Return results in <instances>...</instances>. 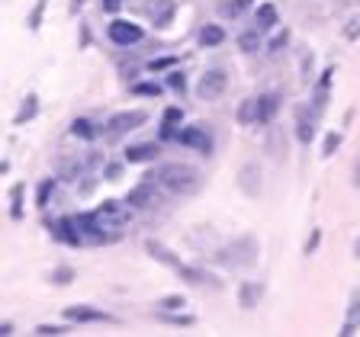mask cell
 I'll return each mask as SVG.
<instances>
[{"label":"cell","instance_id":"obj_1","mask_svg":"<svg viewBox=\"0 0 360 337\" xmlns=\"http://www.w3.org/2000/svg\"><path fill=\"white\" fill-rule=\"evenodd\" d=\"M155 177H158L161 190H168L171 196H190L200 190V170L190 167V164H180V161L164 164Z\"/></svg>","mask_w":360,"mask_h":337},{"label":"cell","instance_id":"obj_2","mask_svg":"<svg viewBox=\"0 0 360 337\" xmlns=\"http://www.w3.org/2000/svg\"><path fill=\"white\" fill-rule=\"evenodd\" d=\"M212 261L222 263V267H228V270L251 267V263L258 261V241H254V238H235L232 245L219 247V251L212 254Z\"/></svg>","mask_w":360,"mask_h":337},{"label":"cell","instance_id":"obj_3","mask_svg":"<svg viewBox=\"0 0 360 337\" xmlns=\"http://www.w3.org/2000/svg\"><path fill=\"white\" fill-rule=\"evenodd\" d=\"M148 122V113L145 110H126V113H116V116L107 119V126H103V135H107V142H116L123 138L126 132H135L139 126Z\"/></svg>","mask_w":360,"mask_h":337},{"label":"cell","instance_id":"obj_4","mask_svg":"<svg viewBox=\"0 0 360 337\" xmlns=\"http://www.w3.org/2000/svg\"><path fill=\"white\" fill-rule=\"evenodd\" d=\"M226 87H228L226 71H222V67H210V71L200 77V84H196V97H200L203 103H212L226 93Z\"/></svg>","mask_w":360,"mask_h":337},{"label":"cell","instance_id":"obj_5","mask_svg":"<svg viewBox=\"0 0 360 337\" xmlns=\"http://www.w3.org/2000/svg\"><path fill=\"white\" fill-rule=\"evenodd\" d=\"M107 35H109V42L119 45V49H132V45H139L145 39L142 26L129 23V19H113L109 29H107Z\"/></svg>","mask_w":360,"mask_h":337},{"label":"cell","instance_id":"obj_6","mask_svg":"<svg viewBox=\"0 0 360 337\" xmlns=\"http://www.w3.org/2000/svg\"><path fill=\"white\" fill-rule=\"evenodd\" d=\"M177 142L184 145V148L200 151V154H212V135H210V129H206V126H187V129H180Z\"/></svg>","mask_w":360,"mask_h":337},{"label":"cell","instance_id":"obj_7","mask_svg":"<svg viewBox=\"0 0 360 337\" xmlns=\"http://www.w3.org/2000/svg\"><path fill=\"white\" fill-rule=\"evenodd\" d=\"M65 321H75V324H109L116 318L109 312H103V309H93V305H71V309H65Z\"/></svg>","mask_w":360,"mask_h":337},{"label":"cell","instance_id":"obj_8","mask_svg":"<svg viewBox=\"0 0 360 337\" xmlns=\"http://www.w3.org/2000/svg\"><path fill=\"white\" fill-rule=\"evenodd\" d=\"M158 177L155 180H145V183H139V186H132L129 190V196H126V202L132 206V209H148V206H155L158 202Z\"/></svg>","mask_w":360,"mask_h":337},{"label":"cell","instance_id":"obj_9","mask_svg":"<svg viewBox=\"0 0 360 337\" xmlns=\"http://www.w3.org/2000/svg\"><path fill=\"white\" fill-rule=\"evenodd\" d=\"M84 177H91V167H87V161H81V158H65V161H58V180H65V183L77 186Z\"/></svg>","mask_w":360,"mask_h":337},{"label":"cell","instance_id":"obj_10","mask_svg":"<svg viewBox=\"0 0 360 337\" xmlns=\"http://www.w3.org/2000/svg\"><path fill=\"white\" fill-rule=\"evenodd\" d=\"M49 231H52V238H58L65 245H84V235H81V228H77L75 219L49 222Z\"/></svg>","mask_w":360,"mask_h":337},{"label":"cell","instance_id":"obj_11","mask_svg":"<svg viewBox=\"0 0 360 337\" xmlns=\"http://www.w3.org/2000/svg\"><path fill=\"white\" fill-rule=\"evenodd\" d=\"M315 116L318 113L315 110L309 113V106H299V110H296V138H299L302 145H309L312 138H315Z\"/></svg>","mask_w":360,"mask_h":337},{"label":"cell","instance_id":"obj_12","mask_svg":"<svg viewBox=\"0 0 360 337\" xmlns=\"http://www.w3.org/2000/svg\"><path fill=\"white\" fill-rule=\"evenodd\" d=\"M148 17L155 19V26H171L174 23V13H177V3L174 0H148Z\"/></svg>","mask_w":360,"mask_h":337},{"label":"cell","instance_id":"obj_13","mask_svg":"<svg viewBox=\"0 0 360 337\" xmlns=\"http://www.w3.org/2000/svg\"><path fill=\"white\" fill-rule=\"evenodd\" d=\"M145 251L151 254V257H155V261L158 263H164V267H171L177 273V270L184 267V261H180V257H177L174 251H171L168 245H161V241H145Z\"/></svg>","mask_w":360,"mask_h":337},{"label":"cell","instance_id":"obj_14","mask_svg":"<svg viewBox=\"0 0 360 337\" xmlns=\"http://www.w3.org/2000/svg\"><path fill=\"white\" fill-rule=\"evenodd\" d=\"M158 154H161V148L155 142H139V145H129L123 158H126L129 164H148V161H155Z\"/></svg>","mask_w":360,"mask_h":337},{"label":"cell","instance_id":"obj_15","mask_svg":"<svg viewBox=\"0 0 360 337\" xmlns=\"http://www.w3.org/2000/svg\"><path fill=\"white\" fill-rule=\"evenodd\" d=\"M276 110H280V93H260L258 97V126H270L276 116Z\"/></svg>","mask_w":360,"mask_h":337},{"label":"cell","instance_id":"obj_16","mask_svg":"<svg viewBox=\"0 0 360 337\" xmlns=\"http://www.w3.org/2000/svg\"><path fill=\"white\" fill-rule=\"evenodd\" d=\"M238 186H242L244 196H258L260 193V167L258 164H244L238 170Z\"/></svg>","mask_w":360,"mask_h":337},{"label":"cell","instance_id":"obj_17","mask_svg":"<svg viewBox=\"0 0 360 337\" xmlns=\"http://www.w3.org/2000/svg\"><path fill=\"white\" fill-rule=\"evenodd\" d=\"M177 122H184V110L180 106H168L164 110V122H161V138L164 142H171V138H177Z\"/></svg>","mask_w":360,"mask_h":337},{"label":"cell","instance_id":"obj_18","mask_svg":"<svg viewBox=\"0 0 360 337\" xmlns=\"http://www.w3.org/2000/svg\"><path fill=\"white\" fill-rule=\"evenodd\" d=\"M360 328V289L351 293V305H347V315H344V324H341V334H354Z\"/></svg>","mask_w":360,"mask_h":337},{"label":"cell","instance_id":"obj_19","mask_svg":"<svg viewBox=\"0 0 360 337\" xmlns=\"http://www.w3.org/2000/svg\"><path fill=\"white\" fill-rule=\"evenodd\" d=\"M276 23H280V17H276V7H274V3H260V7L254 10V26H258L260 33H270Z\"/></svg>","mask_w":360,"mask_h":337},{"label":"cell","instance_id":"obj_20","mask_svg":"<svg viewBox=\"0 0 360 337\" xmlns=\"http://www.w3.org/2000/svg\"><path fill=\"white\" fill-rule=\"evenodd\" d=\"M260 295H264V286L254 283V279H248V283H242V289H238V305H242V309H254V305L260 302Z\"/></svg>","mask_w":360,"mask_h":337},{"label":"cell","instance_id":"obj_21","mask_svg":"<svg viewBox=\"0 0 360 337\" xmlns=\"http://www.w3.org/2000/svg\"><path fill=\"white\" fill-rule=\"evenodd\" d=\"M222 42H226V29H222V26L206 23L200 29V45L203 49H216V45H222Z\"/></svg>","mask_w":360,"mask_h":337},{"label":"cell","instance_id":"obj_22","mask_svg":"<svg viewBox=\"0 0 360 337\" xmlns=\"http://www.w3.org/2000/svg\"><path fill=\"white\" fill-rule=\"evenodd\" d=\"M235 119L242 122V126H258V97H248V100L238 103V113Z\"/></svg>","mask_w":360,"mask_h":337},{"label":"cell","instance_id":"obj_23","mask_svg":"<svg viewBox=\"0 0 360 337\" xmlns=\"http://www.w3.org/2000/svg\"><path fill=\"white\" fill-rule=\"evenodd\" d=\"M254 0H222V3H219V17L222 19H238L244 13V10L251 7Z\"/></svg>","mask_w":360,"mask_h":337},{"label":"cell","instance_id":"obj_24","mask_svg":"<svg viewBox=\"0 0 360 337\" xmlns=\"http://www.w3.org/2000/svg\"><path fill=\"white\" fill-rule=\"evenodd\" d=\"M260 45H264V33H260L258 26H251L248 33L238 35V49H242V51H258Z\"/></svg>","mask_w":360,"mask_h":337},{"label":"cell","instance_id":"obj_25","mask_svg":"<svg viewBox=\"0 0 360 337\" xmlns=\"http://www.w3.org/2000/svg\"><path fill=\"white\" fill-rule=\"evenodd\" d=\"M71 135H75V138H84V142H93V138L100 135V129L93 126L91 119H75V122H71Z\"/></svg>","mask_w":360,"mask_h":337},{"label":"cell","instance_id":"obj_26","mask_svg":"<svg viewBox=\"0 0 360 337\" xmlns=\"http://www.w3.org/2000/svg\"><path fill=\"white\" fill-rule=\"evenodd\" d=\"M36 113H39V97H36V93H29V97L23 100V106H19V113H17V119H13V122H17V126H26L29 119H36Z\"/></svg>","mask_w":360,"mask_h":337},{"label":"cell","instance_id":"obj_27","mask_svg":"<svg viewBox=\"0 0 360 337\" xmlns=\"http://www.w3.org/2000/svg\"><path fill=\"white\" fill-rule=\"evenodd\" d=\"M10 219H23V183H13V190H10Z\"/></svg>","mask_w":360,"mask_h":337},{"label":"cell","instance_id":"obj_28","mask_svg":"<svg viewBox=\"0 0 360 337\" xmlns=\"http://www.w3.org/2000/svg\"><path fill=\"white\" fill-rule=\"evenodd\" d=\"M184 305H187L184 295H161L158 302H155V309H158V312H180Z\"/></svg>","mask_w":360,"mask_h":337},{"label":"cell","instance_id":"obj_29","mask_svg":"<svg viewBox=\"0 0 360 337\" xmlns=\"http://www.w3.org/2000/svg\"><path fill=\"white\" fill-rule=\"evenodd\" d=\"M168 87L177 93V97H184V90H187V74H184V71H177V67H171V74H168Z\"/></svg>","mask_w":360,"mask_h":337},{"label":"cell","instance_id":"obj_30","mask_svg":"<svg viewBox=\"0 0 360 337\" xmlns=\"http://www.w3.org/2000/svg\"><path fill=\"white\" fill-rule=\"evenodd\" d=\"M158 321H168V324H177V328H193L196 324L193 315H168V312H158Z\"/></svg>","mask_w":360,"mask_h":337},{"label":"cell","instance_id":"obj_31","mask_svg":"<svg viewBox=\"0 0 360 337\" xmlns=\"http://www.w3.org/2000/svg\"><path fill=\"white\" fill-rule=\"evenodd\" d=\"M55 193V180L52 177H45L42 183H39V196H36V206H39V209H45V206H49V196Z\"/></svg>","mask_w":360,"mask_h":337},{"label":"cell","instance_id":"obj_32","mask_svg":"<svg viewBox=\"0 0 360 337\" xmlns=\"http://www.w3.org/2000/svg\"><path fill=\"white\" fill-rule=\"evenodd\" d=\"M45 3H49V0H36L33 13H29V19H26V23H29V29H33V33H39V26H42V17H45Z\"/></svg>","mask_w":360,"mask_h":337},{"label":"cell","instance_id":"obj_33","mask_svg":"<svg viewBox=\"0 0 360 337\" xmlns=\"http://www.w3.org/2000/svg\"><path fill=\"white\" fill-rule=\"evenodd\" d=\"M75 279V270L71 267H58V270H52V283H58V286H68Z\"/></svg>","mask_w":360,"mask_h":337},{"label":"cell","instance_id":"obj_34","mask_svg":"<svg viewBox=\"0 0 360 337\" xmlns=\"http://www.w3.org/2000/svg\"><path fill=\"white\" fill-rule=\"evenodd\" d=\"M36 334L39 337H58V334H68V328H61V324H36Z\"/></svg>","mask_w":360,"mask_h":337},{"label":"cell","instance_id":"obj_35","mask_svg":"<svg viewBox=\"0 0 360 337\" xmlns=\"http://www.w3.org/2000/svg\"><path fill=\"white\" fill-rule=\"evenodd\" d=\"M286 42H290V29H283V33H276L274 39H270V51H274V55L276 51H283Z\"/></svg>","mask_w":360,"mask_h":337},{"label":"cell","instance_id":"obj_36","mask_svg":"<svg viewBox=\"0 0 360 337\" xmlns=\"http://www.w3.org/2000/svg\"><path fill=\"white\" fill-rule=\"evenodd\" d=\"M132 93H139V97H161V84H135Z\"/></svg>","mask_w":360,"mask_h":337},{"label":"cell","instance_id":"obj_37","mask_svg":"<svg viewBox=\"0 0 360 337\" xmlns=\"http://www.w3.org/2000/svg\"><path fill=\"white\" fill-rule=\"evenodd\" d=\"M344 39H360V17H351L347 19V26H344Z\"/></svg>","mask_w":360,"mask_h":337},{"label":"cell","instance_id":"obj_38","mask_svg":"<svg viewBox=\"0 0 360 337\" xmlns=\"http://www.w3.org/2000/svg\"><path fill=\"white\" fill-rule=\"evenodd\" d=\"M87 167H91V170H103V167H107V158H103L100 151H91V154H87Z\"/></svg>","mask_w":360,"mask_h":337},{"label":"cell","instance_id":"obj_39","mask_svg":"<svg viewBox=\"0 0 360 337\" xmlns=\"http://www.w3.org/2000/svg\"><path fill=\"white\" fill-rule=\"evenodd\" d=\"M318 241H322V228H312L309 241H306V257H309V254H315V251H318Z\"/></svg>","mask_w":360,"mask_h":337},{"label":"cell","instance_id":"obj_40","mask_svg":"<svg viewBox=\"0 0 360 337\" xmlns=\"http://www.w3.org/2000/svg\"><path fill=\"white\" fill-rule=\"evenodd\" d=\"M338 145H341V135H338V132H331V135H328V138H325V151H322V154H325V158H328V154H335V148H338Z\"/></svg>","mask_w":360,"mask_h":337},{"label":"cell","instance_id":"obj_41","mask_svg":"<svg viewBox=\"0 0 360 337\" xmlns=\"http://www.w3.org/2000/svg\"><path fill=\"white\" fill-rule=\"evenodd\" d=\"M123 3H126V0H100V10L103 13H119Z\"/></svg>","mask_w":360,"mask_h":337},{"label":"cell","instance_id":"obj_42","mask_svg":"<svg viewBox=\"0 0 360 337\" xmlns=\"http://www.w3.org/2000/svg\"><path fill=\"white\" fill-rule=\"evenodd\" d=\"M177 58H158V61H151L148 71H168V67H174Z\"/></svg>","mask_w":360,"mask_h":337},{"label":"cell","instance_id":"obj_43","mask_svg":"<svg viewBox=\"0 0 360 337\" xmlns=\"http://www.w3.org/2000/svg\"><path fill=\"white\" fill-rule=\"evenodd\" d=\"M103 174H107V180H119V174H123V164H116V161H109L107 167H103Z\"/></svg>","mask_w":360,"mask_h":337},{"label":"cell","instance_id":"obj_44","mask_svg":"<svg viewBox=\"0 0 360 337\" xmlns=\"http://www.w3.org/2000/svg\"><path fill=\"white\" fill-rule=\"evenodd\" d=\"M0 334L10 337V334H13V324H10V321H3V324H0Z\"/></svg>","mask_w":360,"mask_h":337},{"label":"cell","instance_id":"obj_45","mask_svg":"<svg viewBox=\"0 0 360 337\" xmlns=\"http://www.w3.org/2000/svg\"><path fill=\"white\" fill-rule=\"evenodd\" d=\"M87 0H71V13H77V10H84Z\"/></svg>","mask_w":360,"mask_h":337},{"label":"cell","instance_id":"obj_46","mask_svg":"<svg viewBox=\"0 0 360 337\" xmlns=\"http://www.w3.org/2000/svg\"><path fill=\"white\" fill-rule=\"evenodd\" d=\"M354 186H360V161H357V167H354Z\"/></svg>","mask_w":360,"mask_h":337},{"label":"cell","instance_id":"obj_47","mask_svg":"<svg viewBox=\"0 0 360 337\" xmlns=\"http://www.w3.org/2000/svg\"><path fill=\"white\" fill-rule=\"evenodd\" d=\"M354 257L360 261V235H357V241H354Z\"/></svg>","mask_w":360,"mask_h":337}]
</instances>
